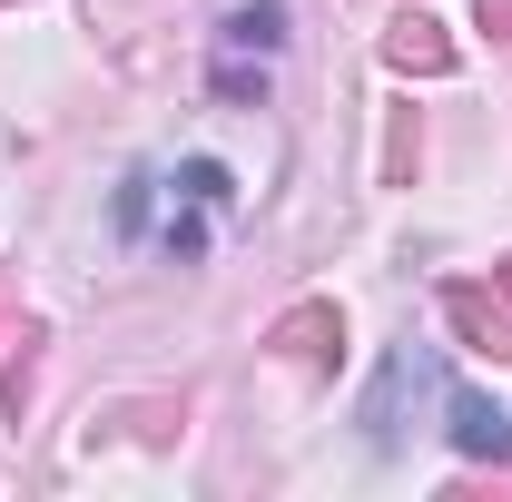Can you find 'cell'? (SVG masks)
I'll return each instance as SVG.
<instances>
[{"label":"cell","instance_id":"1","mask_svg":"<svg viewBox=\"0 0 512 502\" xmlns=\"http://www.w3.org/2000/svg\"><path fill=\"white\" fill-rule=\"evenodd\" d=\"M453 443H463V453H503V414H493V404H473V394H453Z\"/></svg>","mask_w":512,"mask_h":502},{"label":"cell","instance_id":"2","mask_svg":"<svg viewBox=\"0 0 512 502\" xmlns=\"http://www.w3.org/2000/svg\"><path fill=\"white\" fill-rule=\"evenodd\" d=\"M227 40H237V50H276V40H286V10H276V0H256V10L227 20Z\"/></svg>","mask_w":512,"mask_h":502}]
</instances>
